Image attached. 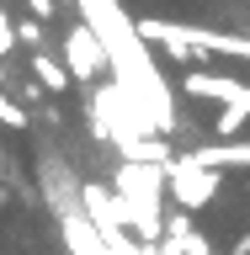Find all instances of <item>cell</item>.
<instances>
[{"instance_id": "cell-1", "label": "cell", "mask_w": 250, "mask_h": 255, "mask_svg": "<svg viewBox=\"0 0 250 255\" xmlns=\"http://www.w3.org/2000/svg\"><path fill=\"white\" fill-rule=\"evenodd\" d=\"M165 186H171V197H176V207H208L213 197H219V186H224V175L213 170V165H197L192 154H176L171 165H165Z\"/></svg>"}, {"instance_id": "cell-6", "label": "cell", "mask_w": 250, "mask_h": 255, "mask_svg": "<svg viewBox=\"0 0 250 255\" xmlns=\"http://www.w3.org/2000/svg\"><path fill=\"white\" fill-rule=\"evenodd\" d=\"M245 123H250V107H224L219 117H213V138H235Z\"/></svg>"}, {"instance_id": "cell-2", "label": "cell", "mask_w": 250, "mask_h": 255, "mask_svg": "<svg viewBox=\"0 0 250 255\" xmlns=\"http://www.w3.org/2000/svg\"><path fill=\"white\" fill-rule=\"evenodd\" d=\"M64 64H69V75H75L80 85H96V80H101V69L112 64V59H107V43H101V32H96L85 16L64 32Z\"/></svg>"}, {"instance_id": "cell-4", "label": "cell", "mask_w": 250, "mask_h": 255, "mask_svg": "<svg viewBox=\"0 0 250 255\" xmlns=\"http://www.w3.org/2000/svg\"><path fill=\"white\" fill-rule=\"evenodd\" d=\"M27 69L37 75V85H43V91H53V96H59V91H69V80H75V75H69V64H64V59H53L48 48H32V53H27Z\"/></svg>"}, {"instance_id": "cell-9", "label": "cell", "mask_w": 250, "mask_h": 255, "mask_svg": "<svg viewBox=\"0 0 250 255\" xmlns=\"http://www.w3.org/2000/svg\"><path fill=\"white\" fill-rule=\"evenodd\" d=\"M0 123H5V128H27V112L16 107V101H11L5 91H0Z\"/></svg>"}, {"instance_id": "cell-8", "label": "cell", "mask_w": 250, "mask_h": 255, "mask_svg": "<svg viewBox=\"0 0 250 255\" xmlns=\"http://www.w3.org/2000/svg\"><path fill=\"white\" fill-rule=\"evenodd\" d=\"M16 53V21L5 16V5H0V59H11Z\"/></svg>"}, {"instance_id": "cell-10", "label": "cell", "mask_w": 250, "mask_h": 255, "mask_svg": "<svg viewBox=\"0 0 250 255\" xmlns=\"http://www.w3.org/2000/svg\"><path fill=\"white\" fill-rule=\"evenodd\" d=\"M27 11H32V16H43V21H48V16H53V0H27Z\"/></svg>"}, {"instance_id": "cell-3", "label": "cell", "mask_w": 250, "mask_h": 255, "mask_svg": "<svg viewBox=\"0 0 250 255\" xmlns=\"http://www.w3.org/2000/svg\"><path fill=\"white\" fill-rule=\"evenodd\" d=\"M181 91H187L192 101H219V107H250V85H240V80H229V75H208V69H187Z\"/></svg>"}, {"instance_id": "cell-5", "label": "cell", "mask_w": 250, "mask_h": 255, "mask_svg": "<svg viewBox=\"0 0 250 255\" xmlns=\"http://www.w3.org/2000/svg\"><path fill=\"white\" fill-rule=\"evenodd\" d=\"M197 165H213V170H229V165H250V143H235V138H219V143H197L187 149Z\"/></svg>"}, {"instance_id": "cell-7", "label": "cell", "mask_w": 250, "mask_h": 255, "mask_svg": "<svg viewBox=\"0 0 250 255\" xmlns=\"http://www.w3.org/2000/svg\"><path fill=\"white\" fill-rule=\"evenodd\" d=\"M16 43L43 48V16H21V21H16Z\"/></svg>"}, {"instance_id": "cell-11", "label": "cell", "mask_w": 250, "mask_h": 255, "mask_svg": "<svg viewBox=\"0 0 250 255\" xmlns=\"http://www.w3.org/2000/svg\"><path fill=\"white\" fill-rule=\"evenodd\" d=\"M235 255H250V234H245V239H235Z\"/></svg>"}]
</instances>
